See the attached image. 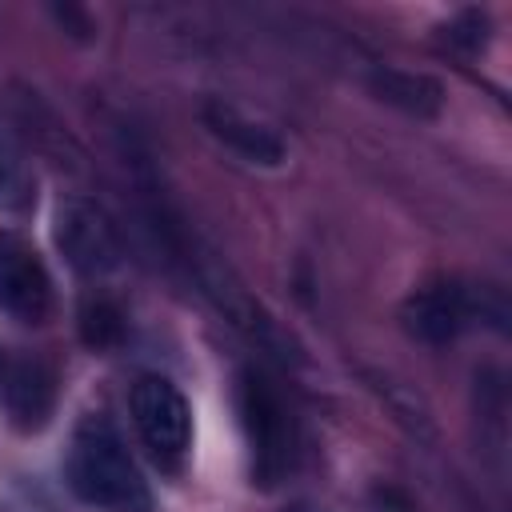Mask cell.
Returning <instances> with one entry per match:
<instances>
[{"mask_svg": "<svg viewBox=\"0 0 512 512\" xmlns=\"http://www.w3.org/2000/svg\"><path fill=\"white\" fill-rule=\"evenodd\" d=\"M0 372H4V360H0Z\"/></svg>", "mask_w": 512, "mask_h": 512, "instance_id": "11", "label": "cell"}, {"mask_svg": "<svg viewBox=\"0 0 512 512\" xmlns=\"http://www.w3.org/2000/svg\"><path fill=\"white\" fill-rule=\"evenodd\" d=\"M80 332H84V340H88L92 348H112V344L124 336V316H120L116 304L92 300V304H84V312H80Z\"/></svg>", "mask_w": 512, "mask_h": 512, "instance_id": "10", "label": "cell"}, {"mask_svg": "<svg viewBox=\"0 0 512 512\" xmlns=\"http://www.w3.org/2000/svg\"><path fill=\"white\" fill-rule=\"evenodd\" d=\"M508 308L496 288L468 280H432L404 304V328L424 344H448L476 324H504Z\"/></svg>", "mask_w": 512, "mask_h": 512, "instance_id": "2", "label": "cell"}, {"mask_svg": "<svg viewBox=\"0 0 512 512\" xmlns=\"http://www.w3.org/2000/svg\"><path fill=\"white\" fill-rule=\"evenodd\" d=\"M240 424H244V436L252 448V472L264 484L284 476V468L292 464L296 428H292V412H288L284 396L260 372L240 376Z\"/></svg>", "mask_w": 512, "mask_h": 512, "instance_id": "3", "label": "cell"}, {"mask_svg": "<svg viewBox=\"0 0 512 512\" xmlns=\"http://www.w3.org/2000/svg\"><path fill=\"white\" fill-rule=\"evenodd\" d=\"M200 116H204V128L224 148H232L236 156H244L252 164H280L284 160V140L268 124H260L256 116H248L244 108H236L228 100H204Z\"/></svg>", "mask_w": 512, "mask_h": 512, "instance_id": "7", "label": "cell"}, {"mask_svg": "<svg viewBox=\"0 0 512 512\" xmlns=\"http://www.w3.org/2000/svg\"><path fill=\"white\" fill-rule=\"evenodd\" d=\"M56 244L80 276H108L124 260L112 216L92 200H64L56 208Z\"/></svg>", "mask_w": 512, "mask_h": 512, "instance_id": "5", "label": "cell"}, {"mask_svg": "<svg viewBox=\"0 0 512 512\" xmlns=\"http://www.w3.org/2000/svg\"><path fill=\"white\" fill-rule=\"evenodd\" d=\"M376 92L392 104H404L408 112H436L440 104V88L424 76H408V72H384L376 80Z\"/></svg>", "mask_w": 512, "mask_h": 512, "instance_id": "9", "label": "cell"}, {"mask_svg": "<svg viewBox=\"0 0 512 512\" xmlns=\"http://www.w3.org/2000/svg\"><path fill=\"white\" fill-rule=\"evenodd\" d=\"M68 484L84 504L108 508V512H148V484L116 432L108 416H84L72 432L68 460H64Z\"/></svg>", "mask_w": 512, "mask_h": 512, "instance_id": "1", "label": "cell"}, {"mask_svg": "<svg viewBox=\"0 0 512 512\" xmlns=\"http://www.w3.org/2000/svg\"><path fill=\"white\" fill-rule=\"evenodd\" d=\"M0 380H4V400H8L12 416L24 424H40L48 412V400H52L48 376L36 364H16V368L0 372Z\"/></svg>", "mask_w": 512, "mask_h": 512, "instance_id": "8", "label": "cell"}, {"mask_svg": "<svg viewBox=\"0 0 512 512\" xmlns=\"http://www.w3.org/2000/svg\"><path fill=\"white\" fill-rule=\"evenodd\" d=\"M0 308L24 324H40L52 308L48 268L16 232H0Z\"/></svg>", "mask_w": 512, "mask_h": 512, "instance_id": "6", "label": "cell"}, {"mask_svg": "<svg viewBox=\"0 0 512 512\" xmlns=\"http://www.w3.org/2000/svg\"><path fill=\"white\" fill-rule=\"evenodd\" d=\"M132 424L160 464H180L192 444V408L184 392L164 376H140L128 396Z\"/></svg>", "mask_w": 512, "mask_h": 512, "instance_id": "4", "label": "cell"}]
</instances>
